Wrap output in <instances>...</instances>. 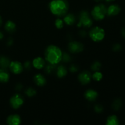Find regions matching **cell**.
Returning <instances> with one entry per match:
<instances>
[{
	"label": "cell",
	"instance_id": "33",
	"mask_svg": "<svg viewBox=\"0 0 125 125\" xmlns=\"http://www.w3.org/2000/svg\"><path fill=\"white\" fill-rule=\"evenodd\" d=\"M22 89H23V85L21 84H18L17 85V86H16V89H17V90H21Z\"/></svg>",
	"mask_w": 125,
	"mask_h": 125
},
{
	"label": "cell",
	"instance_id": "12",
	"mask_svg": "<svg viewBox=\"0 0 125 125\" xmlns=\"http://www.w3.org/2000/svg\"><path fill=\"white\" fill-rule=\"evenodd\" d=\"M85 98L87 100L90 101H95L98 97V93L95 90L90 89L85 92Z\"/></svg>",
	"mask_w": 125,
	"mask_h": 125
},
{
	"label": "cell",
	"instance_id": "35",
	"mask_svg": "<svg viewBox=\"0 0 125 125\" xmlns=\"http://www.w3.org/2000/svg\"><path fill=\"white\" fill-rule=\"evenodd\" d=\"M122 34L123 35V37H124L125 38V28H123L122 29Z\"/></svg>",
	"mask_w": 125,
	"mask_h": 125
},
{
	"label": "cell",
	"instance_id": "38",
	"mask_svg": "<svg viewBox=\"0 0 125 125\" xmlns=\"http://www.w3.org/2000/svg\"><path fill=\"white\" fill-rule=\"evenodd\" d=\"M106 1H107V2H112V1H114V0H106Z\"/></svg>",
	"mask_w": 125,
	"mask_h": 125
},
{
	"label": "cell",
	"instance_id": "21",
	"mask_svg": "<svg viewBox=\"0 0 125 125\" xmlns=\"http://www.w3.org/2000/svg\"><path fill=\"white\" fill-rule=\"evenodd\" d=\"M25 94L28 97H32L36 95V90L32 87H29L25 91Z\"/></svg>",
	"mask_w": 125,
	"mask_h": 125
},
{
	"label": "cell",
	"instance_id": "39",
	"mask_svg": "<svg viewBox=\"0 0 125 125\" xmlns=\"http://www.w3.org/2000/svg\"><path fill=\"white\" fill-rule=\"evenodd\" d=\"M95 1H97V2H99V1H101V0H95Z\"/></svg>",
	"mask_w": 125,
	"mask_h": 125
},
{
	"label": "cell",
	"instance_id": "10",
	"mask_svg": "<svg viewBox=\"0 0 125 125\" xmlns=\"http://www.w3.org/2000/svg\"><path fill=\"white\" fill-rule=\"evenodd\" d=\"M7 123L9 125H18L21 123V118L18 115L13 114L7 118Z\"/></svg>",
	"mask_w": 125,
	"mask_h": 125
},
{
	"label": "cell",
	"instance_id": "20",
	"mask_svg": "<svg viewBox=\"0 0 125 125\" xmlns=\"http://www.w3.org/2000/svg\"><path fill=\"white\" fill-rule=\"evenodd\" d=\"M119 124L118 119L115 115H112L109 117L107 119L106 125H118Z\"/></svg>",
	"mask_w": 125,
	"mask_h": 125
},
{
	"label": "cell",
	"instance_id": "2",
	"mask_svg": "<svg viewBox=\"0 0 125 125\" xmlns=\"http://www.w3.org/2000/svg\"><path fill=\"white\" fill-rule=\"evenodd\" d=\"M45 56L49 63L56 65L62 60V52L57 46L50 45L45 50Z\"/></svg>",
	"mask_w": 125,
	"mask_h": 125
},
{
	"label": "cell",
	"instance_id": "22",
	"mask_svg": "<svg viewBox=\"0 0 125 125\" xmlns=\"http://www.w3.org/2000/svg\"><path fill=\"white\" fill-rule=\"evenodd\" d=\"M121 106H122V101H121L120 100H118V99L115 100L113 103H112V108L115 110V111L120 109Z\"/></svg>",
	"mask_w": 125,
	"mask_h": 125
},
{
	"label": "cell",
	"instance_id": "8",
	"mask_svg": "<svg viewBox=\"0 0 125 125\" xmlns=\"http://www.w3.org/2000/svg\"><path fill=\"white\" fill-rule=\"evenodd\" d=\"M92 79V74L89 71H84L78 76V80L83 85L89 84Z\"/></svg>",
	"mask_w": 125,
	"mask_h": 125
},
{
	"label": "cell",
	"instance_id": "16",
	"mask_svg": "<svg viewBox=\"0 0 125 125\" xmlns=\"http://www.w3.org/2000/svg\"><path fill=\"white\" fill-rule=\"evenodd\" d=\"M63 22L67 25H72L74 24L76 21V17L72 13H69V14L66 15L65 17L63 18Z\"/></svg>",
	"mask_w": 125,
	"mask_h": 125
},
{
	"label": "cell",
	"instance_id": "34",
	"mask_svg": "<svg viewBox=\"0 0 125 125\" xmlns=\"http://www.w3.org/2000/svg\"><path fill=\"white\" fill-rule=\"evenodd\" d=\"M80 35L82 37H85V35H86V33H85V31H80Z\"/></svg>",
	"mask_w": 125,
	"mask_h": 125
},
{
	"label": "cell",
	"instance_id": "23",
	"mask_svg": "<svg viewBox=\"0 0 125 125\" xmlns=\"http://www.w3.org/2000/svg\"><path fill=\"white\" fill-rule=\"evenodd\" d=\"M101 67V64L100 62L98 61H95L94 63L92 64L91 69L94 72H97V71L100 70V68Z\"/></svg>",
	"mask_w": 125,
	"mask_h": 125
},
{
	"label": "cell",
	"instance_id": "4",
	"mask_svg": "<svg viewBox=\"0 0 125 125\" xmlns=\"http://www.w3.org/2000/svg\"><path fill=\"white\" fill-rule=\"evenodd\" d=\"M90 37L92 40L96 42L101 41L104 39L105 37V32L103 28L101 27L96 26L92 28L89 33Z\"/></svg>",
	"mask_w": 125,
	"mask_h": 125
},
{
	"label": "cell",
	"instance_id": "29",
	"mask_svg": "<svg viewBox=\"0 0 125 125\" xmlns=\"http://www.w3.org/2000/svg\"><path fill=\"white\" fill-rule=\"evenodd\" d=\"M78 70V66L76 65H72L70 66V71L71 72H72V73H75V72H76Z\"/></svg>",
	"mask_w": 125,
	"mask_h": 125
},
{
	"label": "cell",
	"instance_id": "5",
	"mask_svg": "<svg viewBox=\"0 0 125 125\" xmlns=\"http://www.w3.org/2000/svg\"><path fill=\"white\" fill-rule=\"evenodd\" d=\"M92 25V20L87 12L82 11L79 16V23L78 26H83L85 28H89Z\"/></svg>",
	"mask_w": 125,
	"mask_h": 125
},
{
	"label": "cell",
	"instance_id": "26",
	"mask_svg": "<svg viewBox=\"0 0 125 125\" xmlns=\"http://www.w3.org/2000/svg\"><path fill=\"white\" fill-rule=\"evenodd\" d=\"M55 65H54V64H51V63H50V65L46 66V72H47V73L48 74H50V73H52V72L54 71L55 70Z\"/></svg>",
	"mask_w": 125,
	"mask_h": 125
},
{
	"label": "cell",
	"instance_id": "19",
	"mask_svg": "<svg viewBox=\"0 0 125 125\" xmlns=\"http://www.w3.org/2000/svg\"><path fill=\"white\" fill-rule=\"evenodd\" d=\"M67 74V70L64 66L61 65L58 67L57 70V77L59 78H63Z\"/></svg>",
	"mask_w": 125,
	"mask_h": 125
},
{
	"label": "cell",
	"instance_id": "37",
	"mask_svg": "<svg viewBox=\"0 0 125 125\" xmlns=\"http://www.w3.org/2000/svg\"><path fill=\"white\" fill-rule=\"evenodd\" d=\"M1 24H2V18L0 17V26L1 25Z\"/></svg>",
	"mask_w": 125,
	"mask_h": 125
},
{
	"label": "cell",
	"instance_id": "36",
	"mask_svg": "<svg viewBox=\"0 0 125 125\" xmlns=\"http://www.w3.org/2000/svg\"><path fill=\"white\" fill-rule=\"evenodd\" d=\"M3 37H4L3 34H2V33L1 32H0V40L2 39V38H3Z\"/></svg>",
	"mask_w": 125,
	"mask_h": 125
},
{
	"label": "cell",
	"instance_id": "32",
	"mask_svg": "<svg viewBox=\"0 0 125 125\" xmlns=\"http://www.w3.org/2000/svg\"><path fill=\"white\" fill-rule=\"evenodd\" d=\"M13 39H11V38H9V39L7 40V44L8 46H10V45H12V44H13Z\"/></svg>",
	"mask_w": 125,
	"mask_h": 125
},
{
	"label": "cell",
	"instance_id": "31",
	"mask_svg": "<svg viewBox=\"0 0 125 125\" xmlns=\"http://www.w3.org/2000/svg\"><path fill=\"white\" fill-rule=\"evenodd\" d=\"M31 67V63L29 61H26V62L24 63V67L26 70L30 69Z\"/></svg>",
	"mask_w": 125,
	"mask_h": 125
},
{
	"label": "cell",
	"instance_id": "9",
	"mask_svg": "<svg viewBox=\"0 0 125 125\" xmlns=\"http://www.w3.org/2000/svg\"><path fill=\"white\" fill-rule=\"evenodd\" d=\"M9 68L12 73L15 74H20L23 72V65L18 61H12L10 62L9 65Z\"/></svg>",
	"mask_w": 125,
	"mask_h": 125
},
{
	"label": "cell",
	"instance_id": "3",
	"mask_svg": "<svg viewBox=\"0 0 125 125\" xmlns=\"http://www.w3.org/2000/svg\"><path fill=\"white\" fill-rule=\"evenodd\" d=\"M107 15V8L103 4L95 6L92 10V15L96 20H102Z\"/></svg>",
	"mask_w": 125,
	"mask_h": 125
},
{
	"label": "cell",
	"instance_id": "14",
	"mask_svg": "<svg viewBox=\"0 0 125 125\" xmlns=\"http://www.w3.org/2000/svg\"><path fill=\"white\" fill-rule=\"evenodd\" d=\"M34 81L35 84L39 86H43L46 83V80L45 77L41 74H37L34 76Z\"/></svg>",
	"mask_w": 125,
	"mask_h": 125
},
{
	"label": "cell",
	"instance_id": "18",
	"mask_svg": "<svg viewBox=\"0 0 125 125\" xmlns=\"http://www.w3.org/2000/svg\"><path fill=\"white\" fill-rule=\"evenodd\" d=\"M5 29L8 32L13 33L15 31L16 25L12 21H8L5 24Z\"/></svg>",
	"mask_w": 125,
	"mask_h": 125
},
{
	"label": "cell",
	"instance_id": "28",
	"mask_svg": "<svg viewBox=\"0 0 125 125\" xmlns=\"http://www.w3.org/2000/svg\"><path fill=\"white\" fill-rule=\"evenodd\" d=\"M94 109H95V112H98V113H100V112H102L103 110V106L100 104H96V106H95V108Z\"/></svg>",
	"mask_w": 125,
	"mask_h": 125
},
{
	"label": "cell",
	"instance_id": "15",
	"mask_svg": "<svg viewBox=\"0 0 125 125\" xmlns=\"http://www.w3.org/2000/svg\"><path fill=\"white\" fill-rule=\"evenodd\" d=\"M9 79V74L4 68H0V82L7 83Z\"/></svg>",
	"mask_w": 125,
	"mask_h": 125
},
{
	"label": "cell",
	"instance_id": "27",
	"mask_svg": "<svg viewBox=\"0 0 125 125\" xmlns=\"http://www.w3.org/2000/svg\"><path fill=\"white\" fill-rule=\"evenodd\" d=\"M62 60H63L65 62H68L70 61L71 57L70 56L69 54L67 53L62 54Z\"/></svg>",
	"mask_w": 125,
	"mask_h": 125
},
{
	"label": "cell",
	"instance_id": "17",
	"mask_svg": "<svg viewBox=\"0 0 125 125\" xmlns=\"http://www.w3.org/2000/svg\"><path fill=\"white\" fill-rule=\"evenodd\" d=\"M10 63V61L9 59L5 56H0V67L1 68L6 69L7 67H9Z\"/></svg>",
	"mask_w": 125,
	"mask_h": 125
},
{
	"label": "cell",
	"instance_id": "1",
	"mask_svg": "<svg viewBox=\"0 0 125 125\" xmlns=\"http://www.w3.org/2000/svg\"><path fill=\"white\" fill-rule=\"evenodd\" d=\"M49 8L52 14L62 17L67 14L68 4L66 0H52L49 4Z\"/></svg>",
	"mask_w": 125,
	"mask_h": 125
},
{
	"label": "cell",
	"instance_id": "24",
	"mask_svg": "<svg viewBox=\"0 0 125 125\" xmlns=\"http://www.w3.org/2000/svg\"><path fill=\"white\" fill-rule=\"evenodd\" d=\"M93 79L95 81H100L101 79H102L103 78V74L101 73V72H99L98 71L97 72H95V73L93 74V75L92 76Z\"/></svg>",
	"mask_w": 125,
	"mask_h": 125
},
{
	"label": "cell",
	"instance_id": "6",
	"mask_svg": "<svg viewBox=\"0 0 125 125\" xmlns=\"http://www.w3.org/2000/svg\"><path fill=\"white\" fill-rule=\"evenodd\" d=\"M24 103V98L23 96L20 94H15L10 100V103L12 108L17 109L20 108L23 105Z\"/></svg>",
	"mask_w": 125,
	"mask_h": 125
},
{
	"label": "cell",
	"instance_id": "11",
	"mask_svg": "<svg viewBox=\"0 0 125 125\" xmlns=\"http://www.w3.org/2000/svg\"><path fill=\"white\" fill-rule=\"evenodd\" d=\"M120 7L117 4L111 5L107 9V14L109 16H115L118 15L120 12Z\"/></svg>",
	"mask_w": 125,
	"mask_h": 125
},
{
	"label": "cell",
	"instance_id": "13",
	"mask_svg": "<svg viewBox=\"0 0 125 125\" xmlns=\"http://www.w3.org/2000/svg\"><path fill=\"white\" fill-rule=\"evenodd\" d=\"M45 64V61L43 59L40 57H37L33 60L32 65L34 68H37V69H42L43 67H44Z\"/></svg>",
	"mask_w": 125,
	"mask_h": 125
},
{
	"label": "cell",
	"instance_id": "30",
	"mask_svg": "<svg viewBox=\"0 0 125 125\" xmlns=\"http://www.w3.org/2000/svg\"><path fill=\"white\" fill-rule=\"evenodd\" d=\"M121 48H122V46L120 45H118V44H115V45H114L113 46V50L114 51H115V52L119 51L121 50Z\"/></svg>",
	"mask_w": 125,
	"mask_h": 125
},
{
	"label": "cell",
	"instance_id": "7",
	"mask_svg": "<svg viewBox=\"0 0 125 125\" xmlns=\"http://www.w3.org/2000/svg\"><path fill=\"white\" fill-rule=\"evenodd\" d=\"M84 49L83 44L78 42H72L68 44V50L73 53H78L81 52Z\"/></svg>",
	"mask_w": 125,
	"mask_h": 125
},
{
	"label": "cell",
	"instance_id": "25",
	"mask_svg": "<svg viewBox=\"0 0 125 125\" xmlns=\"http://www.w3.org/2000/svg\"><path fill=\"white\" fill-rule=\"evenodd\" d=\"M63 20L61 18H57L55 21V26L57 29H62L63 26Z\"/></svg>",
	"mask_w": 125,
	"mask_h": 125
}]
</instances>
